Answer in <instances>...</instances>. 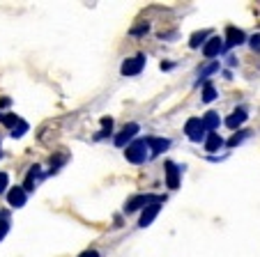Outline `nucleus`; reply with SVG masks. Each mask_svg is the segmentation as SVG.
Listing matches in <instances>:
<instances>
[{
    "mask_svg": "<svg viewBox=\"0 0 260 257\" xmlns=\"http://www.w3.org/2000/svg\"><path fill=\"white\" fill-rule=\"evenodd\" d=\"M143 67H145V55H136V58H129L122 62V67H120V71H122V76H138V74L143 71Z\"/></svg>",
    "mask_w": 260,
    "mask_h": 257,
    "instance_id": "nucleus-4",
    "label": "nucleus"
},
{
    "mask_svg": "<svg viewBox=\"0 0 260 257\" xmlns=\"http://www.w3.org/2000/svg\"><path fill=\"white\" fill-rule=\"evenodd\" d=\"M145 142H147V150L152 152L154 156H159L161 152H166L168 147H171V140H168V138H145Z\"/></svg>",
    "mask_w": 260,
    "mask_h": 257,
    "instance_id": "nucleus-9",
    "label": "nucleus"
},
{
    "mask_svg": "<svg viewBox=\"0 0 260 257\" xmlns=\"http://www.w3.org/2000/svg\"><path fill=\"white\" fill-rule=\"evenodd\" d=\"M159 209H161V204H159V202L147 204V207L143 209V213H141V221H138V225H141V228H147V225H152V221L157 218Z\"/></svg>",
    "mask_w": 260,
    "mask_h": 257,
    "instance_id": "nucleus-7",
    "label": "nucleus"
},
{
    "mask_svg": "<svg viewBox=\"0 0 260 257\" xmlns=\"http://www.w3.org/2000/svg\"><path fill=\"white\" fill-rule=\"evenodd\" d=\"M147 30H150V25H147V23H141L138 28L132 30V34H143V32H147Z\"/></svg>",
    "mask_w": 260,
    "mask_h": 257,
    "instance_id": "nucleus-26",
    "label": "nucleus"
},
{
    "mask_svg": "<svg viewBox=\"0 0 260 257\" xmlns=\"http://www.w3.org/2000/svg\"><path fill=\"white\" fill-rule=\"evenodd\" d=\"M184 133H187L189 140H193V142H201V140L207 138V131L201 124V117H191V120H187V124H184Z\"/></svg>",
    "mask_w": 260,
    "mask_h": 257,
    "instance_id": "nucleus-3",
    "label": "nucleus"
},
{
    "mask_svg": "<svg viewBox=\"0 0 260 257\" xmlns=\"http://www.w3.org/2000/svg\"><path fill=\"white\" fill-rule=\"evenodd\" d=\"M246 117H249V115H246L244 108H237V111L226 120V126H228V129H240V126L246 122Z\"/></svg>",
    "mask_w": 260,
    "mask_h": 257,
    "instance_id": "nucleus-14",
    "label": "nucleus"
},
{
    "mask_svg": "<svg viewBox=\"0 0 260 257\" xmlns=\"http://www.w3.org/2000/svg\"><path fill=\"white\" fill-rule=\"evenodd\" d=\"M207 37H210V30H201V32L191 34V42H189V46H191V49H198V46L203 44V39H207Z\"/></svg>",
    "mask_w": 260,
    "mask_h": 257,
    "instance_id": "nucleus-16",
    "label": "nucleus"
},
{
    "mask_svg": "<svg viewBox=\"0 0 260 257\" xmlns=\"http://www.w3.org/2000/svg\"><path fill=\"white\" fill-rule=\"evenodd\" d=\"M79 257H102V255H99L97 250H83V252H81Z\"/></svg>",
    "mask_w": 260,
    "mask_h": 257,
    "instance_id": "nucleus-27",
    "label": "nucleus"
},
{
    "mask_svg": "<svg viewBox=\"0 0 260 257\" xmlns=\"http://www.w3.org/2000/svg\"><path fill=\"white\" fill-rule=\"evenodd\" d=\"M221 42H223L221 37H212L210 42L203 46V55H205V58H216V55L223 51V44H221Z\"/></svg>",
    "mask_w": 260,
    "mask_h": 257,
    "instance_id": "nucleus-11",
    "label": "nucleus"
},
{
    "mask_svg": "<svg viewBox=\"0 0 260 257\" xmlns=\"http://www.w3.org/2000/svg\"><path fill=\"white\" fill-rule=\"evenodd\" d=\"M44 179V172H42V168L40 165H32V168L28 170V177H25V181H23V186L21 189L28 193V191H35V186L40 184V181Z\"/></svg>",
    "mask_w": 260,
    "mask_h": 257,
    "instance_id": "nucleus-5",
    "label": "nucleus"
},
{
    "mask_svg": "<svg viewBox=\"0 0 260 257\" xmlns=\"http://www.w3.org/2000/svg\"><path fill=\"white\" fill-rule=\"evenodd\" d=\"M214 71H219V62H212L210 67H205V69H203V71H201V78H207V76H210V74H214Z\"/></svg>",
    "mask_w": 260,
    "mask_h": 257,
    "instance_id": "nucleus-23",
    "label": "nucleus"
},
{
    "mask_svg": "<svg viewBox=\"0 0 260 257\" xmlns=\"http://www.w3.org/2000/svg\"><path fill=\"white\" fill-rule=\"evenodd\" d=\"M180 172L182 170L173 161H166V186L168 189H177L180 186Z\"/></svg>",
    "mask_w": 260,
    "mask_h": 257,
    "instance_id": "nucleus-8",
    "label": "nucleus"
},
{
    "mask_svg": "<svg viewBox=\"0 0 260 257\" xmlns=\"http://www.w3.org/2000/svg\"><path fill=\"white\" fill-rule=\"evenodd\" d=\"M111 129H113V120H111V117H104V120H102V131L97 133V140L106 138L108 133H111Z\"/></svg>",
    "mask_w": 260,
    "mask_h": 257,
    "instance_id": "nucleus-18",
    "label": "nucleus"
},
{
    "mask_svg": "<svg viewBox=\"0 0 260 257\" xmlns=\"http://www.w3.org/2000/svg\"><path fill=\"white\" fill-rule=\"evenodd\" d=\"M147 142L145 140H134L127 145V150H124V156H127L129 163H143V161L147 159Z\"/></svg>",
    "mask_w": 260,
    "mask_h": 257,
    "instance_id": "nucleus-2",
    "label": "nucleus"
},
{
    "mask_svg": "<svg viewBox=\"0 0 260 257\" xmlns=\"http://www.w3.org/2000/svg\"><path fill=\"white\" fill-rule=\"evenodd\" d=\"M223 147V138L219 136V133H207V138H205V150L207 152H216V150H221Z\"/></svg>",
    "mask_w": 260,
    "mask_h": 257,
    "instance_id": "nucleus-15",
    "label": "nucleus"
},
{
    "mask_svg": "<svg viewBox=\"0 0 260 257\" xmlns=\"http://www.w3.org/2000/svg\"><path fill=\"white\" fill-rule=\"evenodd\" d=\"M19 120H21L19 115H3V113H0V122H3L5 126H10V129H12V126L19 124Z\"/></svg>",
    "mask_w": 260,
    "mask_h": 257,
    "instance_id": "nucleus-20",
    "label": "nucleus"
},
{
    "mask_svg": "<svg viewBox=\"0 0 260 257\" xmlns=\"http://www.w3.org/2000/svg\"><path fill=\"white\" fill-rule=\"evenodd\" d=\"M7 232H10V221H7V213H3V216H0V241L5 239Z\"/></svg>",
    "mask_w": 260,
    "mask_h": 257,
    "instance_id": "nucleus-21",
    "label": "nucleus"
},
{
    "mask_svg": "<svg viewBox=\"0 0 260 257\" xmlns=\"http://www.w3.org/2000/svg\"><path fill=\"white\" fill-rule=\"evenodd\" d=\"M249 44H251V49H253V51H260V34H253Z\"/></svg>",
    "mask_w": 260,
    "mask_h": 257,
    "instance_id": "nucleus-25",
    "label": "nucleus"
},
{
    "mask_svg": "<svg viewBox=\"0 0 260 257\" xmlns=\"http://www.w3.org/2000/svg\"><path fill=\"white\" fill-rule=\"evenodd\" d=\"M246 133H249V131H237V136H233L231 140H228V145H231V147H237V145H240V142L246 138Z\"/></svg>",
    "mask_w": 260,
    "mask_h": 257,
    "instance_id": "nucleus-22",
    "label": "nucleus"
},
{
    "mask_svg": "<svg viewBox=\"0 0 260 257\" xmlns=\"http://www.w3.org/2000/svg\"><path fill=\"white\" fill-rule=\"evenodd\" d=\"M244 42H246V37L240 28L231 25V28L226 30V46H240V44H244Z\"/></svg>",
    "mask_w": 260,
    "mask_h": 257,
    "instance_id": "nucleus-12",
    "label": "nucleus"
},
{
    "mask_svg": "<svg viewBox=\"0 0 260 257\" xmlns=\"http://www.w3.org/2000/svg\"><path fill=\"white\" fill-rule=\"evenodd\" d=\"M164 200H166L164 195H147V193L134 195V198L127 200V207H124V211L132 213V211H138V209H145L147 204H152V202H159V204H161Z\"/></svg>",
    "mask_w": 260,
    "mask_h": 257,
    "instance_id": "nucleus-1",
    "label": "nucleus"
},
{
    "mask_svg": "<svg viewBox=\"0 0 260 257\" xmlns=\"http://www.w3.org/2000/svg\"><path fill=\"white\" fill-rule=\"evenodd\" d=\"M201 124H203V129H205L207 133H216V129H219L221 120H219V115H216L214 111H210V113H205V117L201 120Z\"/></svg>",
    "mask_w": 260,
    "mask_h": 257,
    "instance_id": "nucleus-13",
    "label": "nucleus"
},
{
    "mask_svg": "<svg viewBox=\"0 0 260 257\" xmlns=\"http://www.w3.org/2000/svg\"><path fill=\"white\" fill-rule=\"evenodd\" d=\"M7 184H10L7 172H0V193H5V191H7Z\"/></svg>",
    "mask_w": 260,
    "mask_h": 257,
    "instance_id": "nucleus-24",
    "label": "nucleus"
},
{
    "mask_svg": "<svg viewBox=\"0 0 260 257\" xmlns=\"http://www.w3.org/2000/svg\"><path fill=\"white\" fill-rule=\"evenodd\" d=\"M25 198H28V193H25L21 186H16V189H12L10 193H7V202H10V207H14V209L23 207V204H25Z\"/></svg>",
    "mask_w": 260,
    "mask_h": 257,
    "instance_id": "nucleus-10",
    "label": "nucleus"
},
{
    "mask_svg": "<svg viewBox=\"0 0 260 257\" xmlns=\"http://www.w3.org/2000/svg\"><path fill=\"white\" fill-rule=\"evenodd\" d=\"M138 131H141V126L134 124V122H132V124H124V129L118 133V136H115V145H118V147H124L129 140H134V138H136Z\"/></svg>",
    "mask_w": 260,
    "mask_h": 257,
    "instance_id": "nucleus-6",
    "label": "nucleus"
},
{
    "mask_svg": "<svg viewBox=\"0 0 260 257\" xmlns=\"http://www.w3.org/2000/svg\"><path fill=\"white\" fill-rule=\"evenodd\" d=\"M216 99V90L212 83H205V88H203V101L205 103H212Z\"/></svg>",
    "mask_w": 260,
    "mask_h": 257,
    "instance_id": "nucleus-17",
    "label": "nucleus"
},
{
    "mask_svg": "<svg viewBox=\"0 0 260 257\" xmlns=\"http://www.w3.org/2000/svg\"><path fill=\"white\" fill-rule=\"evenodd\" d=\"M25 131H28V122L19 120V124H16V126H12V138H21Z\"/></svg>",
    "mask_w": 260,
    "mask_h": 257,
    "instance_id": "nucleus-19",
    "label": "nucleus"
}]
</instances>
